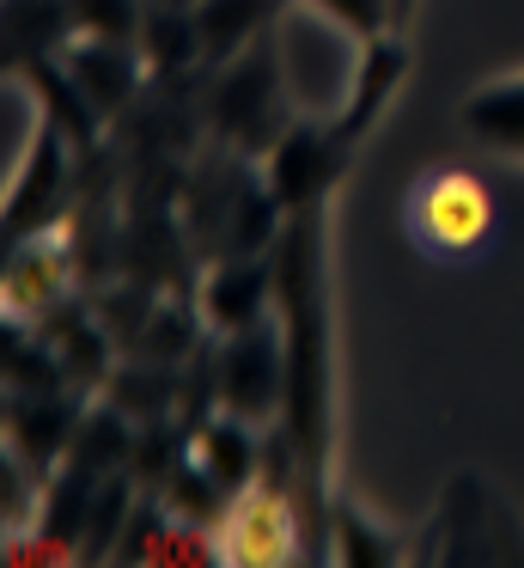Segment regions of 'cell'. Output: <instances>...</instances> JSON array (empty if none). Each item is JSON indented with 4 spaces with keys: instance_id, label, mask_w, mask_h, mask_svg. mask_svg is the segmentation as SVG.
Segmentation results:
<instances>
[{
    "instance_id": "277c9868",
    "label": "cell",
    "mask_w": 524,
    "mask_h": 568,
    "mask_svg": "<svg viewBox=\"0 0 524 568\" xmlns=\"http://www.w3.org/2000/svg\"><path fill=\"white\" fill-rule=\"evenodd\" d=\"M61 287H68V251L55 245V233L19 239V251H12V270H7V306L31 318V312H49V306H55Z\"/></svg>"
},
{
    "instance_id": "3957f363",
    "label": "cell",
    "mask_w": 524,
    "mask_h": 568,
    "mask_svg": "<svg viewBox=\"0 0 524 568\" xmlns=\"http://www.w3.org/2000/svg\"><path fill=\"white\" fill-rule=\"evenodd\" d=\"M299 550V526H292L287 495L275 489V477H250L244 489H232L226 514L214 526V556L219 562H250V568H280Z\"/></svg>"
},
{
    "instance_id": "6da1fadb",
    "label": "cell",
    "mask_w": 524,
    "mask_h": 568,
    "mask_svg": "<svg viewBox=\"0 0 524 568\" xmlns=\"http://www.w3.org/2000/svg\"><path fill=\"white\" fill-rule=\"evenodd\" d=\"M280 287L292 300V428H299L305 465L323 458V275H317V214H305L280 263Z\"/></svg>"
},
{
    "instance_id": "ba28073f",
    "label": "cell",
    "mask_w": 524,
    "mask_h": 568,
    "mask_svg": "<svg viewBox=\"0 0 524 568\" xmlns=\"http://www.w3.org/2000/svg\"><path fill=\"white\" fill-rule=\"evenodd\" d=\"M202 465H207V477H214L219 489H244L250 470H256L250 434H244L238 422H214V428L202 434Z\"/></svg>"
},
{
    "instance_id": "9c48e42d",
    "label": "cell",
    "mask_w": 524,
    "mask_h": 568,
    "mask_svg": "<svg viewBox=\"0 0 524 568\" xmlns=\"http://www.w3.org/2000/svg\"><path fill=\"white\" fill-rule=\"evenodd\" d=\"M73 80H80V87L92 92V99H110V104H116L122 92L134 87V62L116 50V43H104V50L92 43V50L73 55Z\"/></svg>"
},
{
    "instance_id": "5bb4252c",
    "label": "cell",
    "mask_w": 524,
    "mask_h": 568,
    "mask_svg": "<svg viewBox=\"0 0 524 568\" xmlns=\"http://www.w3.org/2000/svg\"><path fill=\"white\" fill-rule=\"evenodd\" d=\"M409 7H414V0H390V26H402V19H409Z\"/></svg>"
},
{
    "instance_id": "5b68a950",
    "label": "cell",
    "mask_w": 524,
    "mask_h": 568,
    "mask_svg": "<svg viewBox=\"0 0 524 568\" xmlns=\"http://www.w3.org/2000/svg\"><path fill=\"white\" fill-rule=\"evenodd\" d=\"M463 123L482 148L500 153H524V74L512 80H487L463 99Z\"/></svg>"
},
{
    "instance_id": "30bf717a",
    "label": "cell",
    "mask_w": 524,
    "mask_h": 568,
    "mask_svg": "<svg viewBox=\"0 0 524 568\" xmlns=\"http://www.w3.org/2000/svg\"><path fill=\"white\" fill-rule=\"evenodd\" d=\"M129 556H153V562H207L214 538H202L195 526H146L141 538H129Z\"/></svg>"
},
{
    "instance_id": "7a4b0ae2",
    "label": "cell",
    "mask_w": 524,
    "mask_h": 568,
    "mask_svg": "<svg viewBox=\"0 0 524 568\" xmlns=\"http://www.w3.org/2000/svg\"><path fill=\"white\" fill-rule=\"evenodd\" d=\"M402 226H409L414 251H427V257L439 263L470 257L494 233V196H487L482 178L458 172V165H433L402 196Z\"/></svg>"
},
{
    "instance_id": "52a82bcc",
    "label": "cell",
    "mask_w": 524,
    "mask_h": 568,
    "mask_svg": "<svg viewBox=\"0 0 524 568\" xmlns=\"http://www.w3.org/2000/svg\"><path fill=\"white\" fill-rule=\"evenodd\" d=\"M37 196L49 202V214L61 209V141L49 135H37V153L24 160V178H19V190H12V226L19 233H31L37 226Z\"/></svg>"
},
{
    "instance_id": "8fae6325",
    "label": "cell",
    "mask_w": 524,
    "mask_h": 568,
    "mask_svg": "<svg viewBox=\"0 0 524 568\" xmlns=\"http://www.w3.org/2000/svg\"><path fill=\"white\" fill-rule=\"evenodd\" d=\"M256 294H263V275H250V270H232V275H219L214 282V318L219 324H250L256 318Z\"/></svg>"
},
{
    "instance_id": "8992f818",
    "label": "cell",
    "mask_w": 524,
    "mask_h": 568,
    "mask_svg": "<svg viewBox=\"0 0 524 568\" xmlns=\"http://www.w3.org/2000/svg\"><path fill=\"white\" fill-rule=\"evenodd\" d=\"M275 13H280V0H202V7H195V43H202L207 55H226L232 43H244Z\"/></svg>"
},
{
    "instance_id": "4fadbf2b",
    "label": "cell",
    "mask_w": 524,
    "mask_h": 568,
    "mask_svg": "<svg viewBox=\"0 0 524 568\" xmlns=\"http://www.w3.org/2000/svg\"><path fill=\"white\" fill-rule=\"evenodd\" d=\"M73 19L97 38H129L134 26V0H73Z\"/></svg>"
},
{
    "instance_id": "7c38bea8",
    "label": "cell",
    "mask_w": 524,
    "mask_h": 568,
    "mask_svg": "<svg viewBox=\"0 0 524 568\" xmlns=\"http://www.w3.org/2000/svg\"><path fill=\"white\" fill-rule=\"evenodd\" d=\"M311 7H323L336 26L360 31V38H378V31H390V0H311Z\"/></svg>"
}]
</instances>
